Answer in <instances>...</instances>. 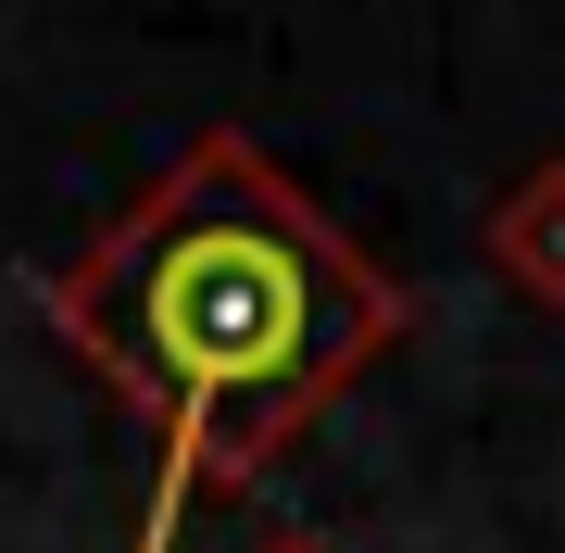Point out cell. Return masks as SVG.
Instances as JSON below:
<instances>
[{
	"mask_svg": "<svg viewBox=\"0 0 565 553\" xmlns=\"http://www.w3.org/2000/svg\"><path fill=\"white\" fill-rule=\"evenodd\" d=\"M264 553H327V541H264Z\"/></svg>",
	"mask_w": 565,
	"mask_h": 553,
	"instance_id": "7a4b0ae2",
	"label": "cell"
},
{
	"mask_svg": "<svg viewBox=\"0 0 565 553\" xmlns=\"http://www.w3.org/2000/svg\"><path fill=\"white\" fill-rule=\"evenodd\" d=\"M63 340L163 428L139 515V553H163L202 491L252 478L340 377L403 340V289L252 139H202L139 214L88 240L63 277Z\"/></svg>",
	"mask_w": 565,
	"mask_h": 553,
	"instance_id": "6da1fadb",
	"label": "cell"
}]
</instances>
